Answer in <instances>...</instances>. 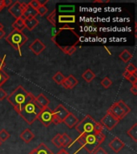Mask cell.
Instances as JSON below:
<instances>
[{
  "mask_svg": "<svg viewBox=\"0 0 137 154\" xmlns=\"http://www.w3.org/2000/svg\"><path fill=\"white\" fill-rule=\"evenodd\" d=\"M35 99V96L24 88L23 87L19 85L7 96V100L9 102L17 112L19 113L22 109L26 105L27 103Z\"/></svg>",
  "mask_w": 137,
  "mask_h": 154,
  "instance_id": "cell-1",
  "label": "cell"
},
{
  "mask_svg": "<svg viewBox=\"0 0 137 154\" xmlns=\"http://www.w3.org/2000/svg\"><path fill=\"white\" fill-rule=\"evenodd\" d=\"M106 137L103 132L101 133H91L87 135H79L77 138L76 141L82 148H84L88 153H92L96 148L99 147L102 143L104 141Z\"/></svg>",
  "mask_w": 137,
  "mask_h": 154,
  "instance_id": "cell-2",
  "label": "cell"
},
{
  "mask_svg": "<svg viewBox=\"0 0 137 154\" xmlns=\"http://www.w3.org/2000/svg\"><path fill=\"white\" fill-rule=\"evenodd\" d=\"M43 108L38 105L35 100L34 99L30 101L26 105H25L22 111L19 113V116L23 119L27 125H31L35 122V120H37L38 116L42 111Z\"/></svg>",
  "mask_w": 137,
  "mask_h": 154,
  "instance_id": "cell-3",
  "label": "cell"
},
{
  "mask_svg": "<svg viewBox=\"0 0 137 154\" xmlns=\"http://www.w3.org/2000/svg\"><path fill=\"white\" fill-rule=\"evenodd\" d=\"M5 39L12 48H14L15 50L19 51V55H22L21 48L24 45V43H26L28 38L24 35L23 31L14 30L6 37Z\"/></svg>",
  "mask_w": 137,
  "mask_h": 154,
  "instance_id": "cell-4",
  "label": "cell"
},
{
  "mask_svg": "<svg viewBox=\"0 0 137 154\" xmlns=\"http://www.w3.org/2000/svg\"><path fill=\"white\" fill-rule=\"evenodd\" d=\"M96 121L90 115H87L83 120L75 125V129L79 135H87L94 133Z\"/></svg>",
  "mask_w": 137,
  "mask_h": 154,
  "instance_id": "cell-5",
  "label": "cell"
},
{
  "mask_svg": "<svg viewBox=\"0 0 137 154\" xmlns=\"http://www.w3.org/2000/svg\"><path fill=\"white\" fill-rule=\"evenodd\" d=\"M26 2H21L20 1H15L13 2L9 7H8V11L15 18V19H19L23 17V11L27 7Z\"/></svg>",
  "mask_w": 137,
  "mask_h": 154,
  "instance_id": "cell-6",
  "label": "cell"
},
{
  "mask_svg": "<svg viewBox=\"0 0 137 154\" xmlns=\"http://www.w3.org/2000/svg\"><path fill=\"white\" fill-rule=\"evenodd\" d=\"M53 118H54V111L50 109L49 107L44 108L38 116V119L45 127L50 126V124H52Z\"/></svg>",
  "mask_w": 137,
  "mask_h": 154,
  "instance_id": "cell-7",
  "label": "cell"
},
{
  "mask_svg": "<svg viewBox=\"0 0 137 154\" xmlns=\"http://www.w3.org/2000/svg\"><path fill=\"white\" fill-rule=\"evenodd\" d=\"M120 120L116 119L108 111H107L105 115L103 116V117L101 119L100 125L103 128H105L108 130L111 131V130H112L120 123Z\"/></svg>",
  "mask_w": 137,
  "mask_h": 154,
  "instance_id": "cell-8",
  "label": "cell"
},
{
  "mask_svg": "<svg viewBox=\"0 0 137 154\" xmlns=\"http://www.w3.org/2000/svg\"><path fill=\"white\" fill-rule=\"evenodd\" d=\"M69 112V111L67 110L62 104H59L57 108H55V110L54 111V118H53L52 123L55 125L62 123L63 120L67 117V116L68 115Z\"/></svg>",
  "mask_w": 137,
  "mask_h": 154,
  "instance_id": "cell-9",
  "label": "cell"
},
{
  "mask_svg": "<svg viewBox=\"0 0 137 154\" xmlns=\"http://www.w3.org/2000/svg\"><path fill=\"white\" fill-rule=\"evenodd\" d=\"M108 111L113 116H115L119 120H121L127 115V113L123 110V108L120 107L118 102H115V103H113L111 107L109 109H108Z\"/></svg>",
  "mask_w": 137,
  "mask_h": 154,
  "instance_id": "cell-10",
  "label": "cell"
},
{
  "mask_svg": "<svg viewBox=\"0 0 137 154\" xmlns=\"http://www.w3.org/2000/svg\"><path fill=\"white\" fill-rule=\"evenodd\" d=\"M46 45L38 38H36L29 45V49L35 55H38L45 50Z\"/></svg>",
  "mask_w": 137,
  "mask_h": 154,
  "instance_id": "cell-11",
  "label": "cell"
},
{
  "mask_svg": "<svg viewBox=\"0 0 137 154\" xmlns=\"http://www.w3.org/2000/svg\"><path fill=\"white\" fill-rule=\"evenodd\" d=\"M108 146L110 147V149H111L113 151L115 152V153L120 152L125 146V144L118 137H115L114 139L110 141V143L108 144Z\"/></svg>",
  "mask_w": 137,
  "mask_h": 154,
  "instance_id": "cell-12",
  "label": "cell"
},
{
  "mask_svg": "<svg viewBox=\"0 0 137 154\" xmlns=\"http://www.w3.org/2000/svg\"><path fill=\"white\" fill-rule=\"evenodd\" d=\"M78 84V79L73 75H69L67 77H65L64 80L62 83V85L66 89H72Z\"/></svg>",
  "mask_w": 137,
  "mask_h": 154,
  "instance_id": "cell-13",
  "label": "cell"
},
{
  "mask_svg": "<svg viewBox=\"0 0 137 154\" xmlns=\"http://www.w3.org/2000/svg\"><path fill=\"white\" fill-rule=\"evenodd\" d=\"M62 122L64 123L65 125H66L67 127L69 128H73L74 127H75V125H76L79 121V120H78V118H77L73 113L70 112L68 113V115L67 116V117L65 118Z\"/></svg>",
  "mask_w": 137,
  "mask_h": 154,
  "instance_id": "cell-14",
  "label": "cell"
},
{
  "mask_svg": "<svg viewBox=\"0 0 137 154\" xmlns=\"http://www.w3.org/2000/svg\"><path fill=\"white\" fill-rule=\"evenodd\" d=\"M29 154H54L53 152L48 148L45 144L41 143L38 144V147H36L35 149H32Z\"/></svg>",
  "mask_w": 137,
  "mask_h": 154,
  "instance_id": "cell-15",
  "label": "cell"
},
{
  "mask_svg": "<svg viewBox=\"0 0 137 154\" xmlns=\"http://www.w3.org/2000/svg\"><path fill=\"white\" fill-rule=\"evenodd\" d=\"M19 137H20V139H21L23 141L25 142L26 144H29V143L35 138V135H34L33 132H31V129L26 128V129L24 130V131H23V132L20 133Z\"/></svg>",
  "mask_w": 137,
  "mask_h": 154,
  "instance_id": "cell-16",
  "label": "cell"
},
{
  "mask_svg": "<svg viewBox=\"0 0 137 154\" xmlns=\"http://www.w3.org/2000/svg\"><path fill=\"white\" fill-rule=\"evenodd\" d=\"M38 20L36 18H30V19H24L25 28L28 29V31H33L36 26L38 25Z\"/></svg>",
  "mask_w": 137,
  "mask_h": 154,
  "instance_id": "cell-17",
  "label": "cell"
},
{
  "mask_svg": "<svg viewBox=\"0 0 137 154\" xmlns=\"http://www.w3.org/2000/svg\"><path fill=\"white\" fill-rule=\"evenodd\" d=\"M35 100L37 102L38 105L40 106L42 108H47L48 107V105L50 104V100H48L47 97L45 96V95H43V93L39 94L38 96L35 97Z\"/></svg>",
  "mask_w": 137,
  "mask_h": 154,
  "instance_id": "cell-18",
  "label": "cell"
},
{
  "mask_svg": "<svg viewBox=\"0 0 137 154\" xmlns=\"http://www.w3.org/2000/svg\"><path fill=\"white\" fill-rule=\"evenodd\" d=\"M38 15L36 10L33 9L32 7L29 4H27V7H26V9L23 11V17H24L23 19H30V18H36V16Z\"/></svg>",
  "mask_w": 137,
  "mask_h": 154,
  "instance_id": "cell-19",
  "label": "cell"
},
{
  "mask_svg": "<svg viewBox=\"0 0 137 154\" xmlns=\"http://www.w3.org/2000/svg\"><path fill=\"white\" fill-rule=\"evenodd\" d=\"M12 27L14 30L18 31H23L25 28V24H24V19L23 17L15 19V21L12 23Z\"/></svg>",
  "mask_w": 137,
  "mask_h": 154,
  "instance_id": "cell-20",
  "label": "cell"
},
{
  "mask_svg": "<svg viewBox=\"0 0 137 154\" xmlns=\"http://www.w3.org/2000/svg\"><path fill=\"white\" fill-rule=\"evenodd\" d=\"M96 74H95V73L92 72V70L90 69V68H87V69L82 74V78H83L87 83H91V82L96 78Z\"/></svg>",
  "mask_w": 137,
  "mask_h": 154,
  "instance_id": "cell-21",
  "label": "cell"
},
{
  "mask_svg": "<svg viewBox=\"0 0 137 154\" xmlns=\"http://www.w3.org/2000/svg\"><path fill=\"white\" fill-rule=\"evenodd\" d=\"M58 21L59 23H72L75 22V15H59Z\"/></svg>",
  "mask_w": 137,
  "mask_h": 154,
  "instance_id": "cell-22",
  "label": "cell"
},
{
  "mask_svg": "<svg viewBox=\"0 0 137 154\" xmlns=\"http://www.w3.org/2000/svg\"><path fill=\"white\" fill-rule=\"evenodd\" d=\"M119 58L122 60L123 62L127 63L128 61H130L131 59L132 58V53H130V51H128L127 49H124L123 51H121V52L120 53Z\"/></svg>",
  "mask_w": 137,
  "mask_h": 154,
  "instance_id": "cell-23",
  "label": "cell"
},
{
  "mask_svg": "<svg viewBox=\"0 0 137 154\" xmlns=\"http://www.w3.org/2000/svg\"><path fill=\"white\" fill-rule=\"evenodd\" d=\"M127 134L128 137H131L135 142H137V124H134L132 127H131L127 131Z\"/></svg>",
  "mask_w": 137,
  "mask_h": 154,
  "instance_id": "cell-24",
  "label": "cell"
},
{
  "mask_svg": "<svg viewBox=\"0 0 137 154\" xmlns=\"http://www.w3.org/2000/svg\"><path fill=\"white\" fill-rule=\"evenodd\" d=\"M58 48H59L60 50H62V52L68 55H72L76 51V47H75V45L66 46V47H58Z\"/></svg>",
  "mask_w": 137,
  "mask_h": 154,
  "instance_id": "cell-25",
  "label": "cell"
},
{
  "mask_svg": "<svg viewBox=\"0 0 137 154\" xmlns=\"http://www.w3.org/2000/svg\"><path fill=\"white\" fill-rule=\"evenodd\" d=\"M72 143V138L67 133L62 134V148H67V147H69L71 145Z\"/></svg>",
  "mask_w": 137,
  "mask_h": 154,
  "instance_id": "cell-26",
  "label": "cell"
},
{
  "mask_svg": "<svg viewBox=\"0 0 137 154\" xmlns=\"http://www.w3.org/2000/svg\"><path fill=\"white\" fill-rule=\"evenodd\" d=\"M65 76L61 72H57L52 77V79L54 80V82H55V83L57 84H59V85H61V84H62V83L63 82Z\"/></svg>",
  "mask_w": 137,
  "mask_h": 154,
  "instance_id": "cell-27",
  "label": "cell"
},
{
  "mask_svg": "<svg viewBox=\"0 0 137 154\" xmlns=\"http://www.w3.org/2000/svg\"><path fill=\"white\" fill-rule=\"evenodd\" d=\"M51 142L54 145H55L59 149L62 148V134L58 133V134L55 135L51 140Z\"/></svg>",
  "mask_w": 137,
  "mask_h": 154,
  "instance_id": "cell-28",
  "label": "cell"
},
{
  "mask_svg": "<svg viewBox=\"0 0 137 154\" xmlns=\"http://www.w3.org/2000/svg\"><path fill=\"white\" fill-rule=\"evenodd\" d=\"M9 75L6 73L3 70L0 71V88L9 79Z\"/></svg>",
  "mask_w": 137,
  "mask_h": 154,
  "instance_id": "cell-29",
  "label": "cell"
},
{
  "mask_svg": "<svg viewBox=\"0 0 137 154\" xmlns=\"http://www.w3.org/2000/svg\"><path fill=\"white\" fill-rule=\"evenodd\" d=\"M10 137H11V134L5 128H3V129L0 131V141L2 142V143L9 139Z\"/></svg>",
  "mask_w": 137,
  "mask_h": 154,
  "instance_id": "cell-30",
  "label": "cell"
},
{
  "mask_svg": "<svg viewBox=\"0 0 137 154\" xmlns=\"http://www.w3.org/2000/svg\"><path fill=\"white\" fill-rule=\"evenodd\" d=\"M55 15H56V12H55V10H54L51 13H50L47 17V21L50 22V23L52 25V26H56V20H55Z\"/></svg>",
  "mask_w": 137,
  "mask_h": 154,
  "instance_id": "cell-31",
  "label": "cell"
},
{
  "mask_svg": "<svg viewBox=\"0 0 137 154\" xmlns=\"http://www.w3.org/2000/svg\"><path fill=\"white\" fill-rule=\"evenodd\" d=\"M100 84L104 88H110V87L112 85L113 83L108 77H105V78H103V79L101 80Z\"/></svg>",
  "mask_w": 137,
  "mask_h": 154,
  "instance_id": "cell-32",
  "label": "cell"
},
{
  "mask_svg": "<svg viewBox=\"0 0 137 154\" xmlns=\"http://www.w3.org/2000/svg\"><path fill=\"white\" fill-rule=\"evenodd\" d=\"M36 11H37V14H38V15H40V16H44V15L47 13L48 9L47 7H46V5H41L40 7L36 10Z\"/></svg>",
  "mask_w": 137,
  "mask_h": 154,
  "instance_id": "cell-33",
  "label": "cell"
},
{
  "mask_svg": "<svg viewBox=\"0 0 137 154\" xmlns=\"http://www.w3.org/2000/svg\"><path fill=\"white\" fill-rule=\"evenodd\" d=\"M125 71L127 72H129L130 74H136L137 68L133 63H129L127 64L125 67Z\"/></svg>",
  "mask_w": 137,
  "mask_h": 154,
  "instance_id": "cell-34",
  "label": "cell"
},
{
  "mask_svg": "<svg viewBox=\"0 0 137 154\" xmlns=\"http://www.w3.org/2000/svg\"><path fill=\"white\" fill-rule=\"evenodd\" d=\"M118 103L120 104V106L121 107V108H123V110L125 112L127 113V114H128V113L131 112V108L128 107V105H127V103H125L124 101H123V100H118L117 101Z\"/></svg>",
  "mask_w": 137,
  "mask_h": 154,
  "instance_id": "cell-35",
  "label": "cell"
},
{
  "mask_svg": "<svg viewBox=\"0 0 137 154\" xmlns=\"http://www.w3.org/2000/svg\"><path fill=\"white\" fill-rule=\"evenodd\" d=\"M125 79L132 84H135L137 83V74H129Z\"/></svg>",
  "mask_w": 137,
  "mask_h": 154,
  "instance_id": "cell-36",
  "label": "cell"
},
{
  "mask_svg": "<svg viewBox=\"0 0 137 154\" xmlns=\"http://www.w3.org/2000/svg\"><path fill=\"white\" fill-rule=\"evenodd\" d=\"M28 4L35 10H37L41 6L40 2H39L38 0H32L30 2H28Z\"/></svg>",
  "mask_w": 137,
  "mask_h": 154,
  "instance_id": "cell-37",
  "label": "cell"
},
{
  "mask_svg": "<svg viewBox=\"0 0 137 154\" xmlns=\"http://www.w3.org/2000/svg\"><path fill=\"white\" fill-rule=\"evenodd\" d=\"M103 127L100 125V123H96V126H95V129H94V133L96 134H98V133H101L103 132Z\"/></svg>",
  "mask_w": 137,
  "mask_h": 154,
  "instance_id": "cell-38",
  "label": "cell"
},
{
  "mask_svg": "<svg viewBox=\"0 0 137 154\" xmlns=\"http://www.w3.org/2000/svg\"><path fill=\"white\" fill-rule=\"evenodd\" d=\"M59 11H74V6H67V7H65V6H61L59 7Z\"/></svg>",
  "mask_w": 137,
  "mask_h": 154,
  "instance_id": "cell-39",
  "label": "cell"
},
{
  "mask_svg": "<svg viewBox=\"0 0 137 154\" xmlns=\"http://www.w3.org/2000/svg\"><path fill=\"white\" fill-rule=\"evenodd\" d=\"M92 154H108V152L105 151L103 148L98 147V148H96V149L94 150Z\"/></svg>",
  "mask_w": 137,
  "mask_h": 154,
  "instance_id": "cell-40",
  "label": "cell"
},
{
  "mask_svg": "<svg viewBox=\"0 0 137 154\" xmlns=\"http://www.w3.org/2000/svg\"><path fill=\"white\" fill-rule=\"evenodd\" d=\"M7 93L6 92V91H5L4 89H2V88H0V100L2 101L3 100H5V99L7 98Z\"/></svg>",
  "mask_w": 137,
  "mask_h": 154,
  "instance_id": "cell-41",
  "label": "cell"
},
{
  "mask_svg": "<svg viewBox=\"0 0 137 154\" xmlns=\"http://www.w3.org/2000/svg\"><path fill=\"white\" fill-rule=\"evenodd\" d=\"M130 91L132 92L134 96H136L137 95V85L135 84H132V86L130 88Z\"/></svg>",
  "mask_w": 137,
  "mask_h": 154,
  "instance_id": "cell-42",
  "label": "cell"
},
{
  "mask_svg": "<svg viewBox=\"0 0 137 154\" xmlns=\"http://www.w3.org/2000/svg\"><path fill=\"white\" fill-rule=\"evenodd\" d=\"M5 57H6V55H5L3 59H1V58H0V71H1V70H3L4 67L6 66V63H5Z\"/></svg>",
  "mask_w": 137,
  "mask_h": 154,
  "instance_id": "cell-43",
  "label": "cell"
},
{
  "mask_svg": "<svg viewBox=\"0 0 137 154\" xmlns=\"http://www.w3.org/2000/svg\"><path fill=\"white\" fill-rule=\"evenodd\" d=\"M12 3H13V1H12V0H4L5 7H9Z\"/></svg>",
  "mask_w": 137,
  "mask_h": 154,
  "instance_id": "cell-44",
  "label": "cell"
},
{
  "mask_svg": "<svg viewBox=\"0 0 137 154\" xmlns=\"http://www.w3.org/2000/svg\"><path fill=\"white\" fill-rule=\"evenodd\" d=\"M5 35H6V31L2 29V30H0V39H2V38H4Z\"/></svg>",
  "mask_w": 137,
  "mask_h": 154,
  "instance_id": "cell-45",
  "label": "cell"
},
{
  "mask_svg": "<svg viewBox=\"0 0 137 154\" xmlns=\"http://www.w3.org/2000/svg\"><path fill=\"white\" fill-rule=\"evenodd\" d=\"M57 154H70V153L66 151L64 149H60L59 151L58 152Z\"/></svg>",
  "mask_w": 137,
  "mask_h": 154,
  "instance_id": "cell-46",
  "label": "cell"
},
{
  "mask_svg": "<svg viewBox=\"0 0 137 154\" xmlns=\"http://www.w3.org/2000/svg\"><path fill=\"white\" fill-rule=\"evenodd\" d=\"M4 7V0H0V12H1V11H2Z\"/></svg>",
  "mask_w": 137,
  "mask_h": 154,
  "instance_id": "cell-47",
  "label": "cell"
},
{
  "mask_svg": "<svg viewBox=\"0 0 137 154\" xmlns=\"http://www.w3.org/2000/svg\"><path fill=\"white\" fill-rule=\"evenodd\" d=\"M110 1L108 0V1H100V0H96L94 1V2H98V3H106V2H109Z\"/></svg>",
  "mask_w": 137,
  "mask_h": 154,
  "instance_id": "cell-48",
  "label": "cell"
},
{
  "mask_svg": "<svg viewBox=\"0 0 137 154\" xmlns=\"http://www.w3.org/2000/svg\"><path fill=\"white\" fill-rule=\"evenodd\" d=\"M3 27H4V26H3V25H2V24L0 23V30H2V29H3Z\"/></svg>",
  "mask_w": 137,
  "mask_h": 154,
  "instance_id": "cell-49",
  "label": "cell"
},
{
  "mask_svg": "<svg viewBox=\"0 0 137 154\" xmlns=\"http://www.w3.org/2000/svg\"><path fill=\"white\" fill-rule=\"evenodd\" d=\"M1 144H2V142L0 141V146H1Z\"/></svg>",
  "mask_w": 137,
  "mask_h": 154,
  "instance_id": "cell-50",
  "label": "cell"
}]
</instances>
